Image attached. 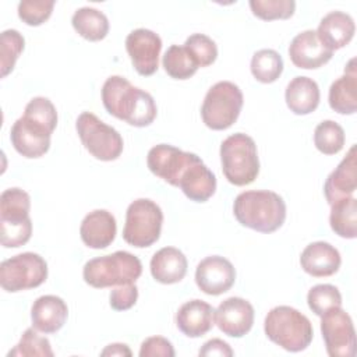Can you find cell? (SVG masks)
I'll use <instances>...</instances> for the list:
<instances>
[{
  "label": "cell",
  "instance_id": "cell-1",
  "mask_svg": "<svg viewBox=\"0 0 357 357\" xmlns=\"http://www.w3.org/2000/svg\"><path fill=\"white\" fill-rule=\"evenodd\" d=\"M57 126L54 105L43 96L28 102L24 116L15 120L10 130L14 149L29 159L43 156L50 148V137Z\"/></svg>",
  "mask_w": 357,
  "mask_h": 357
},
{
  "label": "cell",
  "instance_id": "cell-2",
  "mask_svg": "<svg viewBox=\"0 0 357 357\" xmlns=\"http://www.w3.org/2000/svg\"><path fill=\"white\" fill-rule=\"evenodd\" d=\"M102 102L109 114L134 127L149 126L158 113L152 95L121 75H112L105 81Z\"/></svg>",
  "mask_w": 357,
  "mask_h": 357
},
{
  "label": "cell",
  "instance_id": "cell-3",
  "mask_svg": "<svg viewBox=\"0 0 357 357\" xmlns=\"http://www.w3.org/2000/svg\"><path fill=\"white\" fill-rule=\"evenodd\" d=\"M237 222L259 233H273L286 220L283 198L269 190H250L238 194L233 204Z\"/></svg>",
  "mask_w": 357,
  "mask_h": 357
},
{
  "label": "cell",
  "instance_id": "cell-4",
  "mask_svg": "<svg viewBox=\"0 0 357 357\" xmlns=\"http://www.w3.org/2000/svg\"><path fill=\"white\" fill-rule=\"evenodd\" d=\"M264 331L269 340L291 353L305 350L314 336L310 319L289 305L272 308L265 317Z\"/></svg>",
  "mask_w": 357,
  "mask_h": 357
},
{
  "label": "cell",
  "instance_id": "cell-5",
  "mask_svg": "<svg viewBox=\"0 0 357 357\" xmlns=\"http://www.w3.org/2000/svg\"><path fill=\"white\" fill-rule=\"evenodd\" d=\"M31 197L26 191L13 187L0 195V241L6 248L26 244L32 234L29 218Z\"/></svg>",
  "mask_w": 357,
  "mask_h": 357
},
{
  "label": "cell",
  "instance_id": "cell-6",
  "mask_svg": "<svg viewBox=\"0 0 357 357\" xmlns=\"http://www.w3.org/2000/svg\"><path fill=\"white\" fill-rule=\"evenodd\" d=\"M141 273L142 264L139 258L128 251H116L92 258L82 269L84 280L95 289L135 283Z\"/></svg>",
  "mask_w": 357,
  "mask_h": 357
},
{
  "label": "cell",
  "instance_id": "cell-7",
  "mask_svg": "<svg viewBox=\"0 0 357 357\" xmlns=\"http://www.w3.org/2000/svg\"><path fill=\"white\" fill-rule=\"evenodd\" d=\"M222 172L233 185H248L259 173V159L254 139L243 132H236L220 145Z\"/></svg>",
  "mask_w": 357,
  "mask_h": 357
},
{
  "label": "cell",
  "instance_id": "cell-8",
  "mask_svg": "<svg viewBox=\"0 0 357 357\" xmlns=\"http://www.w3.org/2000/svg\"><path fill=\"white\" fill-rule=\"evenodd\" d=\"M243 103V92L236 84L219 81L208 89L204 98L201 106L202 121L211 130H226L237 121Z\"/></svg>",
  "mask_w": 357,
  "mask_h": 357
},
{
  "label": "cell",
  "instance_id": "cell-9",
  "mask_svg": "<svg viewBox=\"0 0 357 357\" xmlns=\"http://www.w3.org/2000/svg\"><path fill=\"white\" fill-rule=\"evenodd\" d=\"M163 212L160 206L148 198L132 201L126 212L123 238L132 247L145 248L160 237Z\"/></svg>",
  "mask_w": 357,
  "mask_h": 357
},
{
  "label": "cell",
  "instance_id": "cell-10",
  "mask_svg": "<svg viewBox=\"0 0 357 357\" xmlns=\"http://www.w3.org/2000/svg\"><path fill=\"white\" fill-rule=\"evenodd\" d=\"M75 130L84 148L96 159L103 162L116 160L123 152V138L116 128L103 123L91 112H82Z\"/></svg>",
  "mask_w": 357,
  "mask_h": 357
},
{
  "label": "cell",
  "instance_id": "cell-11",
  "mask_svg": "<svg viewBox=\"0 0 357 357\" xmlns=\"http://www.w3.org/2000/svg\"><path fill=\"white\" fill-rule=\"evenodd\" d=\"M46 279L47 264L39 254L22 252L0 264V284L8 293L35 289Z\"/></svg>",
  "mask_w": 357,
  "mask_h": 357
},
{
  "label": "cell",
  "instance_id": "cell-12",
  "mask_svg": "<svg viewBox=\"0 0 357 357\" xmlns=\"http://www.w3.org/2000/svg\"><path fill=\"white\" fill-rule=\"evenodd\" d=\"M321 333L331 357L356 356V332L351 317L336 307L321 315Z\"/></svg>",
  "mask_w": 357,
  "mask_h": 357
},
{
  "label": "cell",
  "instance_id": "cell-13",
  "mask_svg": "<svg viewBox=\"0 0 357 357\" xmlns=\"http://www.w3.org/2000/svg\"><path fill=\"white\" fill-rule=\"evenodd\" d=\"M199 156L192 152L181 151L169 144H159L149 149L146 156V165L155 176L177 187L183 172Z\"/></svg>",
  "mask_w": 357,
  "mask_h": 357
},
{
  "label": "cell",
  "instance_id": "cell-14",
  "mask_svg": "<svg viewBox=\"0 0 357 357\" xmlns=\"http://www.w3.org/2000/svg\"><path fill=\"white\" fill-rule=\"evenodd\" d=\"M126 50L139 75L149 77L158 71L162 39L153 31L145 28L131 31L126 38Z\"/></svg>",
  "mask_w": 357,
  "mask_h": 357
},
{
  "label": "cell",
  "instance_id": "cell-15",
  "mask_svg": "<svg viewBox=\"0 0 357 357\" xmlns=\"http://www.w3.org/2000/svg\"><path fill=\"white\" fill-rule=\"evenodd\" d=\"M234 280L236 269L233 264L220 255L206 257L197 265L195 283L205 294H223L231 289Z\"/></svg>",
  "mask_w": 357,
  "mask_h": 357
},
{
  "label": "cell",
  "instance_id": "cell-16",
  "mask_svg": "<svg viewBox=\"0 0 357 357\" xmlns=\"http://www.w3.org/2000/svg\"><path fill=\"white\" fill-rule=\"evenodd\" d=\"M215 322L227 336L241 337L254 324V307L241 297H229L215 310Z\"/></svg>",
  "mask_w": 357,
  "mask_h": 357
},
{
  "label": "cell",
  "instance_id": "cell-17",
  "mask_svg": "<svg viewBox=\"0 0 357 357\" xmlns=\"http://www.w3.org/2000/svg\"><path fill=\"white\" fill-rule=\"evenodd\" d=\"M333 56L318 38L317 31L307 29L297 33L289 46V57L297 68L315 70L326 64Z\"/></svg>",
  "mask_w": 357,
  "mask_h": 357
},
{
  "label": "cell",
  "instance_id": "cell-18",
  "mask_svg": "<svg viewBox=\"0 0 357 357\" xmlns=\"http://www.w3.org/2000/svg\"><path fill=\"white\" fill-rule=\"evenodd\" d=\"M357 188V155L356 145H351L347 155L337 167L328 176L324 184V194L329 205L339 199L351 197Z\"/></svg>",
  "mask_w": 357,
  "mask_h": 357
},
{
  "label": "cell",
  "instance_id": "cell-19",
  "mask_svg": "<svg viewBox=\"0 0 357 357\" xmlns=\"http://www.w3.org/2000/svg\"><path fill=\"white\" fill-rule=\"evenodd\" d=\"M117 225L114 216L106 209L89 212L81 222L79 236L82 243L95 250L109 247L116 237Z\"/></svg>",
  "mask_w": 357,
  "mask_h": 357
},
{
  "label": "cell",
  "instance_id": "cell-20",
  "mask_svg": "<svg viewBox=\"0 0 357 357\" xmlns=\"http://www.w3.org/2000/svg\"><path fill=\"white\" fill-rule=\"evenodd\" d=\"M342 258L339 251L326 241H314L308 244L301 255L300 265L303 271L314 278H326L336 273Z\"/></svg>",
  "mask_w": 357,
  "mask_h": 357
},
{
  "label": "cell",
  "instance_id": "cell-21",
  "mask_svg": "<svg viewBox=\"0 0 357 357\" xmlns=\"http://www.w3.org/2000/svg\"><path fill=\"white\" fill-rule=\"evenodd\" d=\"M213 321V307L198 298L184 303L176 314V325L178 331L188 337L204 336L212 329Z\"/></svg>",
  "mask_w": 357,
  "mask_h": 357
},
{
  "label": "cell",
  "instance_id": "cell-22",
  "mask_svg": "<svg viewBox=\"0 0 357 357\" xmlns=\"http://www.w3.org/2000/svg\"><path fill=\"white\" fill-rule=\"evenodd\" d=\"M68 317V307L61 297L46 294L38 297L31 308L32 326L42 333H56Z\"/></svg>",
  "mask_w": 357,
  "mask_h": 357
},
{
  "label": "cell",
  "instance_id": "cell-23",
  "mask_svg": "<svg viewBox=\"0 0 357 357\" xmlns=\"http://www.w3.org/2000/svg\"><path fill=\"white\" fill-rule=\"evenodd\" d=\"M187 198L195 202L208 201L216 191V177L205 166L201 158H197L181 174L177 185Z\"/></svg>",
  "mask_w": 357,
  "mask_h": 357
},
{
  "label": "cell",
  "instance_id": "cell-24",
  "mask_svg": "<svg viewBox=\"0 0 357 357\" xmlns=\"http://www.w3.org/2000/svg\"><path fill=\"white\" fill-rule=\"evenodd\" d=\"M356 25L353 18L343 11H331L319 22L317 35L332 52L344 47L354 36Z\"/></svg>",
  "mask_w": 357,
  "mask_h": 357
},
{
  "label": "cell",
  "instance_id": "cell-25",
  "mask_svg": "<svg viewBox=\"0 0 357 357\" xmlns=\"http://www.w3.org/2000/svg\"><path fill=\"white\" fill-rule=\"evenodd\" d=\"M187 258L174 247H163L151 259L149 268L152 278L163 284L178 283L187 273Z\"/></svg>",
  "mask_w": 357,
  "mask_h": 357
},
{
  "label": "cell",
  "instance_id": "cell-26",
  "mask_svg": "<svg viewBox=\"0 0 357 357\" xmlns=\"http://www.w3.org/2000/svg\"><path fill=\"white\" fill-rule=\"evenodd\" d=\"M329 106L339 114H354L357 110V71L356 59H351L344 74L329 88Z\"/></svg>",
  "mask_w": 357,
  "mask_h": 357
},
{
  "label": "cell",
  "instance_id": "cell-27",
  "mask_svg": "<svg viewBox=\"0 0 357 357\" xmlns=\"http://www.w3.org/2000/svg\"><path fill=\"white\" fill-rule=\"evenodd\" d=\"M319 86L310 77H294L286 86V105L294 114L304 116L312 113L319 105Z\"/></svg>",
  "mask_w": 357,
  "mask_h": 357
},
{
  "label": "cell",
  "instance_id": "cell-28",
  "mask_svg": "<svg viewBox=\"0 0 357 357\" xmlns=\"http://www.w3.org/2000/svg\"><path fill=\"white\" fill-rule=\"evenodd\" d=\"M71 24L79 36L91 42L105 39L109 32L107 17L102 11L92 7L78 8L71 18Z\"/></svg>",
  "mask_w": 357,
  "mask_h": 357
},
{
  "label": "cell",
  "instance_id": "cell-29",
  "mask_svg": "<svg viewBox=\"0 0 357 357\" xmlns=\"http://www.w3.org/2000/svg\"><path fill=\"white\" fill-rule=\"evenodd\" d=\"M329 223L332 230L343 238L357 236V199L351 195L331 205Z\"/></svg>",
  "mask_w": 357,
  "mask_h": 357
},
{
  "label": "cell",
  "instance_id": "cell-30",
  "mask_svg": "<svg viewBox=\"0 0 357 357\" xmlns=\"http://www.w3.org/2000/svg\"><path fill=\"white\" fill-rule=\"evenodd\" d=\"M251 74L262 84L275 82L283 71V59L273 49H261L251 59Z\"/></svg>",
  "mask_w": 357,
  "mask_h": 357
},
{
  "label": "cell",
  "instance_id": "cell-31",
  "mask_svg": "<svg viewBox=\"0 0 357 357\" xmlns=\"http://www.w3.org/2000/svg\"><path fill=\"white\" fill-rule=\"evenodd\" d=\"M163 68L174 79H187L199 68L184 46L172 45L163 54Z\"/></svg>",
  "mask_w": 357,
  "mask_h": 357
},
{
  "label": "cell",
  "instance_id": "cell-32",
  "mask_svg": "<svg viewBox=\"0 0 357 357\" xmlns=\"http://www.w3.org/2000/svg\"><path fill=\"white\" fill-rule=\"evenodd\" d=\"M315 148L324 155H335L343 149L344 131L333 120L321 121L314 131Z\"/></svg>",
  "mask_w": 357,
  "mask_h": 357
},
{
  "label": "cell",
  "instance_id": "cell-33",
  "mask_svg": "<svg viewBox=\"0 0 357 357\" xmlns=\"http://www.w3.org/2000/svg\"><path fill=\"white\" fill-rule=\"evenodd\" d=\"M32 356H40V357L54 356L49 339L45 336H40L33 326L28 328L22 333L20 342L7 353V357H32Z\"/></svg>",
  "mask_w": 357,
  "mask_h": 357
},
{
  "label": "cell",
  "instance_id": "cell-34",
  "mask_svg": "<svg viewBox=\"0 0 357 357\" xmlns=\"http://www.w3.org/2000/svg\"><path fill=\"white\" fill-rule=\"evenodd\" d=\"M25 39L17 29H6L1 32L0 36V68L1 77H7L15 66L17 59L24 50Z\"/></svg>",
  "mask_w": 357,
  "mask_h": 357
},
{
  "label": "cell",
  "instance_id": "cell-35",
  "mask_svg": "<svg viewBox=\"0 0 357 357\" xmlns=\"http://www.w3.org/2000/svg\"><path fill=\"white\" fill-rule=\"evenodd\" d=\"M307 303L310 310L315 315L321 317L332 308L342 307V294L333 284H317L310 289L307 294Z\"/></svg>",
  "mask_w": 357,
  "mask_h": 357
},
{
  "label": "cell",
  "instance_id": "cell-36",
  "mask_svg": "<svg viewBox=\"0 0 357 357\" xmlns=\"http://www.w3.org/2000/svg\"><path fill=\"white\" fill-rule=\"evenodd\" d=\"M250 8L255 17L264 21L287 20L296 11L294 0H251Z\"/></svg>",
  "mask_w": 357,
  "mask_h": 357
},
{
  "label": "cell",
  "instance_id": "cell-37",
  "mask_svg": "<svg viewBox=\"0 0 357 357\" xmlns=\"http://www.w3.org/2000/svg\"><path fill=\"white\" fill-rule=\"evenodd\" d=\"M184 47L198 67H208L213 64L218 57L216 43L204 33L190 35L184 42Z\"/></svg>",
  "mask_w": 357,
  "mask_h": 357
},
{
  "label": "cell",
  "instance_id": "cell-38",
  "mask_svg": "<svg viewBox=\"0 0 357 357\" xmlns=\"http://www.w3.org/2000/svg\"><path fill=\"white\" fill-rule=\"evenodd\" d=\"M53 7L52 0H22L18 4V17L29 26H39L49 20Z\"/></svg>",
  "mask_w": 357,
  "mask_h": 357
},
{
  "label": "cell",
  "instance_id": "cell-39",
  "mask_svg": "<svg viewBox=\"0 0 357 357\" xmlns=\"http://www.w3.org/2000/svg\"><path fill=\"white\" fill-rule=\"evenodd\" d=\"M110 307L116 311L130 310L138 300V287L135 283L121 284L110 291Z\"/></svg>",
  "mask_w": 357,
  "mask_h": 357
},
{
  "label": "cell",
  "instance_id": "cell-40",
  "mask_svg": "<svg viewBox=\"0 0 357 357\" xmlns=\"http://www.w3.org/2000/svg\"><path fill=\"white\" fill-rule=\"evenodd\" d=\"M141 357H174L172 343L162 336H151L145 339L139 349Z\"/></svg>",
  "mask_w": 357,
  "mask_h": 357
},
{
  "label": "cell",
  "instance_id": "cell-41",
  "mask_svg": "<svg viewBox=\"0 0 357 357\" xmlns=\"http://www.w3.org/2000/svg\"><path fill=\"white\" fill-rule=\"evenodd\" d=\"M199 356H202V357H213V356L231 357L233 356V350L229 346V343H226L225 340H222V339H211V340L204 343V346L199 350Z\"/></svg>",
  "mask_w": 357,
  "mask_h": 357
},
{
  "label": "cell",
  "instance_id": "cell-42",
  "mask_svg": "<svg viewBox=\"0 0 357 357\" xmlns=\"http://www.w3.org/2000/svg\"><path fill=\"white\" fill-rule=\"evenodd\" d=\"M100 356H131V350L124 343H112L100 351Z\"/></svg>",
  "mask_w": 357,
  "mask_h": 357
}]
</instances>
